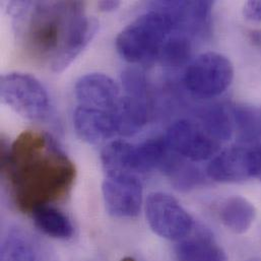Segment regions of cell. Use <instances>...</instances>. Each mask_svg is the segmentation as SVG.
I'll use <instances>...</instances> for the list:
<instances>
[{
    "label": "cell",
    "mask_w": 261,
    "mask_h": 261,
    "mask_svg": "<svg viewBox=\"0 0 261 261\" xmlns=\"http://www.w3.org/2000/svg\"><path fill=\"white\" fill-rule=\"evenodd\" d=\"M200 125L219 142L227 141L235 130L232 110L223 105L212 106L202 113Z\"/></svg>",
    "instance_id": "cell-20"
},
{
    "label": "cell",
    "mask_w": 261,
    "mask_h": 261,
    "mask_svg": "<svg viewBox=\"0 0 261 261\" xmlns=\"http://www.w3.org/2000/svg\"><path fill=\"white\" fill-rule=\"evenodd\" d=\"M2 102L22 118L43 122L52 115L50 97L35 76L23 72H9L1 76Z\"/></svg>",
    "instance_id": "cell-4"
},
{
    "label": "cell",
    "mask_w": 261,
    "mask_h": 261,
    "mask_svg": "<svg viewBox=\"0 0 261 261\" xmlns=\"http://www.w3.org/2000/svg\"><path fill=\"white\" fill-rule=\"evenodd\" d=\"M244 17L252 22L261 21V1H248L243 6Z\"/></svg>",
    "instance_id": "cell-25"
},
{
    "label": "cell",
    "mask_w": 261,
    "mask_h": 261,
    "mask_svg": "<svg viewBox=\"0 0 261 261\" xmlns=\"http://www.w3.org/2000/svg\"><path fill=\"white\" fill-rule=\"evenodd\" d=\"M235 129L240 140L251 142L261 138V106L236 105L232 108Z\"/></svg>",
    "instance_id": "cell-21"
},
{
    "label": "cell",
    "mask_w": 261,
    "mask_h": 261,
    "mask_svg": "<svg viewBox=\"0 0 261 261\" xmlns=\"http://www.w3.org/2000/svg\"><path fill=\"white\" fill-rule=\"evenodd\" d=\"M0 261H57L54 253L30 232L15 227L1 242Z\"/></svg>",
    "instance_id": "cell-11"
},
{
    "label": "cell",
    "mask_w": 261,
    "mask_h": 261,
    "mask_svg": "<svg viewBox=\"0 0 261 261\" xmlns=\"http://www.w3.org/2000/svg\"><path fill=\"white\" fill-rule=\"evenodd\" d=\"M73 124L79 136L91 144L101 143L118 134L110 111L80 106L74 111Z\"/></svg>",
    "instance_id": "cell-12"
},
{
    "label": "cell",
    "mask_w": 261,
    "mask_h": 261,
    "mask_svg": "<svg viewBox=\"0 0 261 261\" xmlns=\"http://www.w3.org/2000/svg\"><path fill=\"white\" fill-rule=\"evenodd\" d=\"M144 210L150 229L164 239L182 240L193 229L192 217L174 196L166 192L150 193Z\"/></svg>",
    "instance_id": "cell-6"
},
{
    "label": "cell",
    "mask_w": 261,
    "mask_h": 261,
    "mask_svg": "<svg viewBox=\"0 0 261 261\" xmlns=\"http://www.w3.org/2000/svg\"><path fill=\"white\" fill-rule=\"evenodd\" d=\"M169 148L190 162H202L215 156L221 142L212 137L202 126L190 120L172 124L165 135Z\"/></svg>",
    "instance_id": "cell-7"
},
{
    "label": "cell",
    "mask_w": 261,
    "mask_h": 261,
    "mask_svg": "<svg viewBox=\"0 0 261 261\" xmlns=\"http://www.w3.org/2000/svg\"><path fill=\"white\" fill-rule=\"evenodd\" d=\"M31 215L35 226L43 234L60 240L72 237L74 229L71 221L61 211L51 204L39 206Z\"/></svg>",
    "instance_id": "cell-18"
},
{
    "label": "cell",
    "mask_w": 261,
    "mask_h": 261,
    "mask_svg": "<svg viewBox=\"0 0 261 261\" xmlns=\"http://www.w3.org/2000/svg\"><path fill=\"white\" fill-rule=\"evenodd\" d=\"M120 1H114V0H103L100 1L98 6L100 8L101 11H105V12H110V11H114L116 10L119 6H120Z\"/></svg>",
    "instance_id": "cell-26"
},
{
    "label": "cell",
    "mask_w": 261,
    "mask_h": 261,
    "mask_svg": "<svg viewBox=\"0 0 261 261\" xmlns=\"http://www.w3.org/2000/svg\"><path fill=\"white\" fill-rule=\"evenodd\" d=\"M233 79L234 67L228 57L217 52H205L188 64L183 82L193 96L210 99L225 93Z\"/></svg>",
    "instance_id": "cell-5"
},
{
    "label": "cell",
    "mask_w": 261,
    "mask_h": 261,
    "mask_svg": "<svg viewBox=\"0 0 261 261\" xmlns=\"http://www.w3.org/2000/svg\"><path fill=\"white\" fill-rule=\"evenodd\" d=\"M102 192L109 215L120 219L139 215L142 204V185L138 176H108L103 182Z\"/></svg>",
    "instance_id": "cell-8"
},
{
    "label": "cell",
    "mask_w": 261,
    "mask_h": 261,
    "mask_svg": "<svg viewBox=\"0 0 261 261\" xmlns=\"http://www.w3.org/2000/svg\"><path fill=\"white\" fill-rule=\"evenodd\" d=\"M175 30L165 12L152 8L125 27L117 36L115 45L127 62L148 64L160 57L167 39Z\"/></svg>",
    "instance_id": "cell-3"
},
{
    "label": "cell",
    "mask_w": 261,
    "mask_h": 261,
    "mask_svg": "<svg viewBox=\"0 0 261 261\" xmlns=\"http://www.w3.org/2000/svg\"><path fill=\"white\" fill-rule=\"evenodd\" d=\"M123 87L127 95L139 98H146V86L143 76L136 70H126L122 74Z\"/></svg>",
    "instance_id": "cell-23"
},
{
    "label": "cell",
    "mask_w": 261,
    "mask_h": 261,
    "mask_svg": "<svg viewBox=\"0 0 261 261\" xmlns=\"http://www.w3.org/2000/svg\"><path fill=\"white\" fill-rule=\"evenodd\" d=\"M75 97L81 106L112 111L120 97L118 85L104 73H89L75 84Z\"/></svg>",
    "instance_id": "cell-10"
},
{
    "label": "cell",
    "mask_w": 261,
    "mask_h": 261,
    "mask_svg": "<svg viewBox=\"0 0 261 261\" xmlns=\"http://www.w3.org/2000/svg\"><path fill=\"white\" fill-rule=\"evenodd\" d=\"M192 46L189 38L184 34L171 35L161 51L163 64L170 67H179L187 63L191 56Z\"/></svg>",
    "instance_id": "cell-22"
},
{
    "label": "cell",
    "mask_w": 261,
    "mask_h": 261,
    "mask_svg": "<svg viewBox=\"0 0 261 261\" xmlns=\"http://www.w3.org/2000/svg\"><path fill=\"white\" fill-rule=\"evenodd\" d=\"M175 255L177 261H228L222 247L204 231L182 239L176 246Z\"/></svg>",
    "instance_id": "cell-15"
},
{
    "label": "cell",
    "mask_w": 261,
    "mask_h": 261,
    "mask_svg": "<svg viewBox=\"0 0 261 261\" xmlns=\"http://www.w3.org/2000/svg\"><path fill=\"white\" fill-rule=\"evenodd\" d=\"M206 176L220 183H239L251 178L248 149L231 146L215 155L206 168Z\"/></svg>",
    "instance_id": "cell-13"
},
{
    "label": "cell",
    "mask_w": 261,
    "mask_h": 261,
    "mask_svg": "<svg viewBox=\"0 0 261 261\" xmlns=\"http://www.w3.org/2000/svg\"><path fill=\"white\" fill-rule=\"evenodd\" d=\"M1 146L2 172L18 211L32 214L63 198L72 187L74 164L50 134L24 131L10 146L4 141Z\"/></svg>",
    "instance_id": "cell-1"
},
{
    "label": "cell",
    "mask_w": 261,
    "mask_h": 261,
    "mask_svg": "<svg viewBox=\"0 0 261 261\" xmlns=\"http://www.w3.org/2000/svg\"><path fill=\"white\" fill-rule=\"evenodd\" d=\"M152 5L169 15L175 30L192 35L210 33L214 7L212 1H159Z\"/></svg>",
    "instance_id": "cell-9"
},
{
    "label": "cell",
    "mask_w": 261,
    "mask_h": 261,
    "mask_svg": "<svg viewBox=\"0 0 261 261\" xmlns=\"http://www.w3.org/2000/svg\"><path fill=\"white\" fill-rule=\"evenodd\" d=\"M219 216L227 229L236 234H244L253 225L256 210L247 198L235 195L227 198L221 204Z\"/></svg>",
    "instance_id": "cell-16"
},
{
    "label": "cell",
    "mask_w": 261,
    "mask_h": 261,
    "mask_svg": "<svg viewBox=\"0 0 261 261\" xmlns=\"http://www.w3.org/2000/svg\"><path fill=\"white\" fill-rule=\"evenodd\" d=\"M171 149L165 137L150 138L133 146L132 168L134 174L147 173L153 169H161Z\"/></svg>",
    "instance_id": "cell-17"
},
{
    "label": "cell",
    "mask_w": 261,
    "mask_h": 261,
    "mask_svg": "<svg viewBox=\"0 0 261 261\" xmlns=\"http://www.w3.org/2000/svg\"><path fill=\"white\" fill-rule=\"evenodd\" d=\"M247 261H260V260H258V259H255V258H253V259H249V260H247Z\"/></svg>",
    "instance_id": "cell-28"
},
{
    "label": "cell",
    "mask_w": 261,
    "mask_h": 261,
    "mask_svg": "<svg viewBox=\"0 0 261 261\" xmlns=\"http://www.w3.org/2000/svg\"><path fill=\"white\" fill-rule=\"evenodd\" d=\"M120 261H136L134 258H132V257H124V258H122Z\"/></svg>",
    "instance_id": "cell-27"
},
{
    "label": "cell",
    "mask_w": 261,
    "mask_h": 261,
    "mask_svg": "<svg viewBox=\"0 0 261 261\" xmlns=\"http://www.w3.org/2000/svg\"><path fill=\"white\" fill-rule=\"evenodd\" d=\"M79 1H12L8 11L22 46L51 65L63 52L86 14Z\"/></svg>",
    "instance_id": "cell-2"
},
{
    "label": "cell",
    "mask_w": 261,
    "mask_h": 261,
    "mask_svg": "<svg viewBox=\"0 0 261 261\" xmlns=\"http://www.w3.org/2000/svg\"><path fill=\"white\" fill-rule=\"evenodd\" d=\"M133 146V144L124 140H114L104 147L101 161L106 177L136 175L132 168Z\"/></svg>",
    "instance_id": "cell-19"
},
{
    "label": "cell",
    "mask_w": 261,
    "mask_h": 261,
    "mask_svg": "<svg viewBox=\"0 0 261 261\" xmlns=\"http://www.w3.org/2000/svg\"><path fill=\"white\" fill-rule=\"evenodd\" d=\"M110 112L115 119L118 134L123 136L136 134L148 120L146 98L126 95L119 99L115 108Z\"/></svg>",
    "instance_id": "cell-14"
},
{
    "label": "cell",
    "mask_w": 261,
    "mask_h": 261,
    "mask_svg": "<svg viewBox=\"0 0 261 261\" xmlns=\"http://www.w3.org/2000/svg\"><path fill=\"white\" fill-rule=\"evenodd\" d=\"M248 166L250 177L261 181V144L248 149Z\"/></svg>",
    "instance_id": "cell-24"
}]
</instances>
